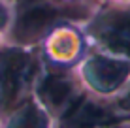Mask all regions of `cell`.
<instances>
[{"mask_svg":"<svg viewBox=\"0 0 130 128\" xmlns=\"http://www.w3.org/2000/svg\"><path fill=\"white\" fill-rule=\"evenodd\" d=\"M34 60L19 47H0V113L21 104L34 74Z\"/></svg>","mask_w":130,"mask_h":128,"instance_id":"cell-1","label":"cell"},{"mask_svg":"<svg viewBox=\"0 0 130 128\" xmlns=\"http://www.w3.org/2000/svg\"><path fill=\"white\" fill-rule=\"evenodd\" d=\"M59 17V10L47 0H21L17 19L13 26V36L17 42H32L49 28V25Z\"/></svg>","mask_w":130,"mask_h":128,"instance_id":"cell-2","label":"cell"},{"mask_svg":"<svg viewBox=\"0 0 130 128\" xmlns=\"http://www.w3.org/2000/svg\"><path fill=\"white\" fill-rule=\"evenodd\" d=\"M94 28L111 49L130 55V11H121L111 17H102Z\"/></svg>","mask_w":130,"mask_h":128,"instance_id":"cell-3","label":"cell"},{"mask_svg":"<svg viewBox=\"0 0 130 128\" xmlns=\"http://www.w3.org/2000/svg\"><path fill=\"white\" fill-rule=\"evenodd\" d=\"M130 66L126 62H115L107 59H94L89 66V76L91 81L102 90H111L124 79Z\"/></svg>","mask_w":130,"mask_h":128,"instance_id":"cell-4","label":"cell"},{"mask_svg":"<svg viewBox=\"0 0 130 128\" xmlns=\"http://www.w3.org/2000/svg\"><path fill=\"white\" fill-rule=\"evenodd\" d=\"M64 119L70 122V124H107V122L113 121L109 111L98 107V105L91 104V102H85L83 98H77L74 104L70 105L68 113L64 115Z\"/></svg>","mask_w":130,"mask_h":128,"instance_id":"cell-5","label":"cell"},{"mask_svg":"<svg viewBox=\"0 0 130 128\" xmlns=\"http://www.w3.org/2000/svg\"><path fill=\"white\" fill-rule=\"evenodd\" d=\"M40 96H42L43 102L57 107V105H62L66 100H70L72 85L66 77L59 76V74H51L43 79L42 87H40Z\"/></svg>","mask_w":130,"mask_h":128,"instance_id":"cell-6","label":"cell"},{"mask_svg":"<svg viewBox=\"0 0 130 128\" xmlns=\"http://www.w3.org/2000/svg\"><path fill=\"white\" fill-rule=\"evenodd\" d=\"M13 121H15L13 124H17V126H42L43 124V115L38 111L36 105L26 104L15 113Z\"/></svg>","mask_w":130,"mask_h":128,"instance_id":"cell-7","label":"cell"},{"mask_svg":"<svg viewBox=\"0 0 130 128\" xmlns=\"http://www.w3.org/2000/svg\"><path fill=\"white\" fill-rule=\"evenodd\" d=\"M6 21H8V11H6V8L0 4V30L6 26Z\"/></svg>","mask_w":130,"mask_h":128,"instance_id":"cell-8","label":"cell"}]
</instances>
